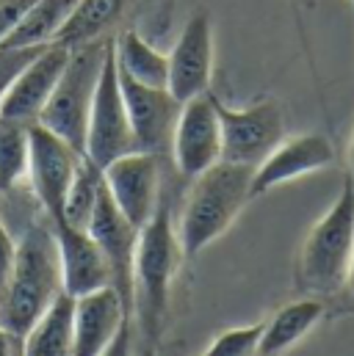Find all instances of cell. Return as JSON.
<instances>
[{
    "mask_svg": "<svg viewBox=\"0 0 354 356\" xmlns=\"http://www.w3.org/2000/svg\"><path fill=\"white\" fill-rule=\"evenodd\" d=\"M354 254V182L346 175L332 207L313 224L299 252V284L307 293L330 296L346 284Z\"/></svg>",
    "mask_w": 354,
    "mask_h": 356,
    "instance_id": "3957f363",
    "label": "cell"
},
{
    "mask_svg": "<svg viewBox=\"0 0 354 356\" xmlns=\"http://www.w3.org/2000/svg\"><path fill=\"white\" fill-rule=\"evenodd\" d=\"M122 0H78L70 19L59 31L56 42L64 47H78L86 42H97L119 17Z\"/></svg>",
    "mask_w": 354,
    "mask_h": 356,
    "instance_id": "7402d4cb",
    "label": "cell"
},
{
    "mask_svg": "<svg viewBox=\"0 0 354 356\" xmlns=\"http://www.w3.org/2000/svg\"><path fill=\"white\" fill-rule=\"evenodd\" d=\"M210 72H213V33H210L208 14L199 11L185 22L175 50L169 56L167 89L177 102H188L208 91Z\"/></svg>",
    "mask_w": 354,
    "mask_h": 356,
    "instance_id": "5bb4252c",
    "label": "cell"
},
{
    "mask_svg": "<svg viewBox=\"0 0 354 356\" xmlns=\"http://www.w3.org/2000/svg\"><path fill=\"white\" fill-rule=\"evenodd\" d=\"M31 124L0 119V193L11 191L28 175Z\"/></svg>",
    "mask_w": 354,
    "mask_h": 356,
    "instance_id": "cb8c5ba5",
    "label": "cell"
},
{
    "mask_svg": "<svg viewBox=\"0 0 354 356\" xmlns=\"http://www.w3.org/2000/svg\"><path fill=\"white\" fill-rule=\"evenodd\" d=\"M14 260H17V243L11 241L8 229L0 221V304L6 301V293H8V284H11Z\"/></svg>",
    "mask_w": 354,
    "mask_h": 356,
    "instance_id": "4316f807",
    "label": "cell"
},
{
    "mask_svg": "<svg viewBox=\"0 0 354 356\" xmlns=\"http://www.w3.org/2000/svg\"><path fill=\"white\" fill-rule=\"evenodd\" d=\"M349 177L354 182V136H352V144H349Z\"/></svg>",
    "mask_w": 354,
    "mask_h": 356,
    "instance_id": "4dcf8cb0",
    "label": "cell"
},
{
    "mask_svg": "<svg viewBox=\"0 0 354 356\" xmlns=\"http://www.w3.org/2000/svg\"><path fill=\"white\" fill-rule=\"evenodd\" d=\"M222 122V161L261 166L285 138V119L274 99H263L244 111H233L216 99Z\"/></svg>",
    "mask_w": 354,
    "mask_h": 356,
    "instance_id": "52a82bcc",
    "label": "cell"
},
{
    "mask_svg": "<svg viewBox=\"0 0 354 356\" xmlns=\"http://www.w3.org/2000/svg\"><path fill=\"white\" fill-rule=\"evenodd\" d=\"M172 158L180 175L191 179L222 161V122L216 97L208 91L183 102L172 136Z\"/></svg>",
    "mask_w": 354,
    "mask_h": 356,
    "instance_id": "9c48e42d",
    "label": "cell"
},
{
    "mask_svg": "<svg viewBox=\"0 0 354 356\" xmlns=\"http://www.w3.org/2000/svg\"><path fill=\"white\" fill-rule=\"evenodd\" d=\"M105 188L111 193V199L116 202V207L125 213V218L133 227H144L158 204H161V163L158 155L150 152H130L119 161H114L111 166L102 169Z\"/></svg>",
    "mask_w": 354,
    "mask_h": 356,
    "instance_id": "8fae6325",
    "label": "cell"
},
{
    "mask_svg": "<svg viewBox=\"0 0 354 356\" xmlns=\"http://www.w3.org/2000/svg\"><path fill=\"white\" fill-rule=\"evenodd\" d=\"M39 50L42 47H0V102L6 91L11 89V83L17 81V75L33 61Z\"/></svg>",
    "mask_w": 354,
    "mask_h": 356,
    "instance_id": "484cf974",
    "label": "cell"
},
{
    "mask_svg": "<svg viewBox=\"0 0 354 356\" xmlns=\"http://www.w3.org/2000/svg\"><path fill=\"white\" fill-rule=\"evenodd\" d=\"M346 287L354 293V254H352V266H349V273H346Z\"/></svg>",
    "mask_w": 354,
    "mask_h": 356,
    "instance_id": "1f68e13d",
    "label": "cell"
},
{
    "mask_svg": "<svg viewBox=\"0 0 354 356\" xmlns=\"http://www.w3.org/2000/svg\"><path fill=\"white\" fill-rule=\"evenodd\" d=\"M352 3H354V0H352Z\"/></svg>",
    "mask_w": 354,
    "mask_h": 356,
    "instance_id": "836d02e7",
    "label": "cell"
},
{
    "mask_svg": "<svg viewBox=\"0 0 354 356\" xmlns=\"http://www.w3.org/2000/svg\"><path fill=\"white\" fill-rule=\"evenodd\" d=\"M261 334H263V323L230 329V332L219 334V337L205 348V354H199V356H258Z\"/></svg>",
    "mask_w": 354,
    "mask_h": 356,
    "instance_id": "d4e9b609",
    "label": "cell"
},
{
    "mask_svg": "<svg viewBox=\"0 0 354 356\" xmlns=\"http://www.w3.org/2000/svg\"><path fill=\"white\" fill-rule=\"evenodd\" d=\"M141 356H155V351H141Z\"/></svg>",
    "mask_w": 354,
    "mask_h": 356,
    "instance_id": "d6a6232c",
    "label": "cell"
},
{
    "mask_svg": "<svg viewBox=\"0 0 354 356\" xmlns=\"http://www.w3.org/2000/svg\"><path fill=\"white\" fill-rule=\"evenodd\" d=\"M130 321L122 296L114 287H102L75 298V348L72 356H97Z\"/></svg>",
    "mask_w": 354,
    "mask_h": 356,
    "instance_id": "e0dca14e",
    "label": "cell"
},
{
    "mask_svg": "<svg viewBox=\"0 0 354 356\" xmlns=\"http://www.w3.org/2000/svg\"><path fill=\"white\" fill-rule=\"evenodd\" d=\"M72 47H64L59 42L45 44L33 61L17 75V81L11 83V89L6 91L3 102H0V119H11V122H22V124H36L50 94L56 89L67 61H70Z\"/></svg>",
    "mask_w": 354,
    "mask_h": 356,
    "instance_id": "7c38bea8",
    "label": "cell"
},
{
    "mask_svg": "<svg viewBox=\"0 0 354 356\" xmlns=\"http://www.w3.org/2000/svg\"><path fill=\"white\" fill-rule=\"evenodd\" d=\"M86 232L111 266L114 290L122 296L128 312H133V260H136V246H139V227H133L125 218V213L116 207V202L111 199L105 188V179H102V191H100Z\"/></svg>",
    "mask_w": 354,
    "mask_h": 356,
    "instance_id": "30bf717a",
    "label": "cell"
},
{
    "mask_svg": "<svg viewBox=\"0 0 354 356\" xmlns=\"http://www.w3.org/2000/svg\"><path fill=\"white\" fill-rule=\"evenodd\" d=\"M0 356H11V334L0 326Z\"/></svg>",
    "mask_w": 354,
    "mask_h": 356,
    "instance_id": "f546056e",
    "label": "cell"
},
{
    "mask_svg": "<svg viewBox=\"0 0 354 356\" xmlns=\"http://www.w3.org/2000/svg\"><path fill=\"white\" fill-rule=\"evenodd\" d=\"M252 166L219 161L194 177L177 229L183 257L199 254L233 227L244 204L252 199Z\"/></svg>",
    "mask_w": 354,
    "mask_h": 356,
    "instance_id": "6da1fadb",
    "label": "cell"
},
{
    "mask_svg": "<svg viewBox=\"0 0 354 356\" xmlns=\"http://www.w3.org/2000/svg\"><path fill=\"white\" fill-rule=\"evenodd\" d=\"M78 0H36L0 47H45L53 44Z\"/></svg>",
    "mask_w": 354,
    "mask_h": 356,
    "instance_id": "44dd1931",
    "label": "cell"
},
{
    "mask_svg": "<svg viewBox=\"0 0 354 356\" xmlns=\"http://www.w3.org/2000/svg\"><path fill=\"white\" fill-rule=\"evenodd\" d=\"M36 0H0V44L6 42V36L20 25V19L28 14V8Z\"/></svg>",
    "mask_w": 354,
    "mask_h": 356,
    "instance_id": "83f0119b",
    "label": "cell"
},
{
    "mask_svg": "<svg viewBox=\"0 0 354 356\" xmlns=\"http://www.w3.org/2000/svg\"><path fill=\"white\" fill-rule=\"evenodd\" d=\"M130 152H141V149H139V141H136V133L130 127V116L125 108V97H122V86H119V70H116V53H114V42H111V47L105 53L102 72H100L91 116H88L86 152L84 155L94 166L105 169Z\"/></svg>",
    "mask_w": 354,
    "mask_h": 356,
    "instance_id": "8992f818",
    "label": "cell"
},
{
    "mask_svg": "<svg viewBox=\"0 0 354 356\" xmlns=\"http://www.w3.org/2000/svg\"><path fill=\"white\" fill-rule=\"evenodd\" d=\"M59 260H61V290L72 298L97 293L102 287H114L111 266L100 246L84 229H72L67 224H53Z\"/></svg>",
    "mask_w": 354,
    "mask_h": 356,
    "instance_id": "2e32d148",
    "label": "cell"
},
{
    "mask_svg": "<svg viewBox=\"0 0 354 356\" xmlns=\"http://www.w3.org/2000/svg\"><path fill=\"white\" fill-rule=\"evenodd\" d=\"M81 158L84 155L78 149H72L64 138H59L47 127L31 124L28 177H31L39 204L45 207V213L53 224H61V218H64V202H67V193L75 179Z\"/></svg>",
    "mask_w": 354,
    "mask_h": 356,
    "instance_id": "ba28073f",
    "label": "cell"
},
{
    "mask_svg": "<svg viewBox=\"0 0 354 356\" xmlns=\"http://www.w3.org/2000/svg\"><path fill=\"white\" fill-rule=\"evenodd\" d=\"M108 47L111 42H100V39L72 47L70 61L36 122L50 133H56L59 138H64L81 155L86 152L88 116H91V105H94Z\"/></svg>",
    "mask_w": 354,
    "mask_h": 356,
    "instance_id": "5b68a950",
    "label": "cell"
},
{
    "mask_svg": "<svg viewBox=\"0 0 354 356\" xmlns=\"http://www.w3.org/2000/svg\"><path fill=\"white\" fill-rule=\"evenodd\" d=\"M100 191H102V169L94 166L86 155H84L81 163H78L75 179L70 185L67 202H64V218H61V224L86 232L88 221L94 216V207H97V199H100Z\"/></svg>",
    "mask_w": 354,
    "mask_h": 356,
    "instance_id": "603a6c76",
    "label": "cell"
},
{
    "mask_svg": "<svg viewBox=\"0 0 354 356\" xmlns=\"http://www.w3.org/2000/svg\"><path fill=\"white\" fill-rule=\"evenodd\" d=\"M335 161V149L327 136L321 133H305L293 138H282L274 152L266 158L261 166H255L252 175V199L263 196L266 191L299 179L305 175H313L318 169H327Z\"/></svg>",
    "mask_w": 354,
    "mask_h": 356,
    "instance_id": "9a60e30c",
    "label": "cell"
},
{
    "mask_svg": "<svg viewBox=\"0 0 354 356\" xmlns=\"http://www.w3.org/2000/svg\"><path fill=\"white\" fill-rule=\"evenodd\" d=\"M114 53H116L119 72H125L136 83L150 86V89L169 86V56H161L136 31H125L114 42Z\"/></svg>",
    "mask_w": 354,
    "mask_h": 356,
    "instance_id": "ffe728a7",
    "label": "cell"
},
{
    "mask_svg": "<svg viewBox=\"0 0 354 356\" xmlns=\"http://www.w3.org/2000/svg\"><path fill=\"white\" fill-rule=\"evenodd\" d=\"M59 293H61V260H59L56 232L42 224H33L25 229L17 246L11 284L6 301L0 304V326L11 337L22 340Z\"/></svg>",
    "mask_w": 354,
    "mask_h": 356,
    "instance_id": "7a4b0ae2",
    "label": "cell"
},
{
    "mask_svg": "<svg viewBox=\"0 0 354 356\" xmlns=\"http://www.w3.org/2000/svg\"><path fill=\"white\" fill-rule=\"evenodd\" d=\"M119 86H122L125 108H128L139 149L161 158L167 149H172V136H175L183 102H177L169 94V89L141 86L133 78H128L125 72H119Z\"/></svg>",
    "mask_w": 354,
    "mask_h": 356,
    "instance_id": "4fadbf2b",
    "label": "cell"
},
{
    "mask_svg": "<svg viewBox=\"0 0 354 356\" xmlns=\"http://www.w3.org/2000/svg\"><path fill=\"white\" fill-rule=\"evenodd\" d=\"M180 257L183 249L172 227L169 207L158 204L155 216L139 229V246L133 260V301L141 329L150 337H158L161 332Z\"/></svg>",
    "mask_w": 354,
    "mask_h": 356,
    "instance_id": "277c9868",
    "label": "cell"
},
{
    "mask_svg": "<svg viewBox=\"0 0 354 356\" xmlns=\"http://www.w3.org/2000/svg\"><path fill=\"white\" fill-rule=\"evenodd\" d=\"M97 356H133V351H130V321L119 329V334H116Z\"/></svg>",
    "mask_w": 354,
    "mask_h": 356,
    "instance_id": "f1b7e54d",
    "label": "cell"
},
{
    "mask_svg": "<svg viewBox=\"0 0 354 356\" xmlns=\"http://www.w3.org/2000/svg\"><path fill=\"white\" fill-rule=\"evenodd\" d=\"M324 318V304L318 298H299L285 304L274 312V318L263 323L258 356H282L288 354L296 343H302L316 323Z\"/></svg>",
    "mask_w": 354,
    "mask_h": 356,
    "instance_id": "d6986e66",
    "label": "cell"
},
{
    "mask_svg": "<svg viewBox=\"0 0 354 356\" xmlns=\"http://www.w3.org/2000/svg\"><path fill=\"white\" fill-rule=\"evenodd\" d=\"M72 348H75V298L61 290L22 337V356H72Z\"/></svg>",
    "mask_w": 354,
    "mask_h": 356,
    "instance_id": "ac0fdd59",
    "label": "cell"
}]
</instances>
